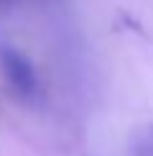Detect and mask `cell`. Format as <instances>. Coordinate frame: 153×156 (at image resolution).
<instances>
[{
  "label": "cell",
  "instance_id": "obj_2",
  "mask_svg": "<svg viewBox=\"0 0 153 156\" xmlns=\"http://www.w3.org/2000/svg\"><path fill=\"white\" fill-rule=\"evenodd\" d=\"M130 156H153V123L135 131L130 141Z\"/></svg>",
  "mask_w": 153,
  "mask_h": 156
},
{
  "label": "cell",
  "instance_id": "obj_1",
  "mask_svg": "<svg viewBox=\"0 0 153 156\" xmlns=\"http://www.w3.org/2000/svg\"><path fill=\"white\" fill-rule=\"evenodd\" d=\"M0 72H3L10 92L15 97H21V100H33L38 95L36 67L18 46L0 44Z\"/></svg>",
  "mask_w": 153,
  "mask_h": 156
}]
</instances>
